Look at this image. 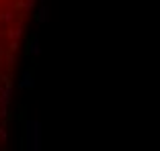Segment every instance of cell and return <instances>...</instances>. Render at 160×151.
<instances>
[{
	"mask_svg": "<svg viewBox=\"0 0 160 151\" xmlns=\"http://www.w3.org/2000/svg\"><path fill=\"white\" fill-rule=\"evenodd\" d=\"M27 149L37 151L39 149V125L37 123H29L27 125Z\"/></svg>",
	"mask_w": 160,
	"mask_h": 151,
	"instance_id": "6da1fadb",
	"label": "cell"
}]
</instances>
